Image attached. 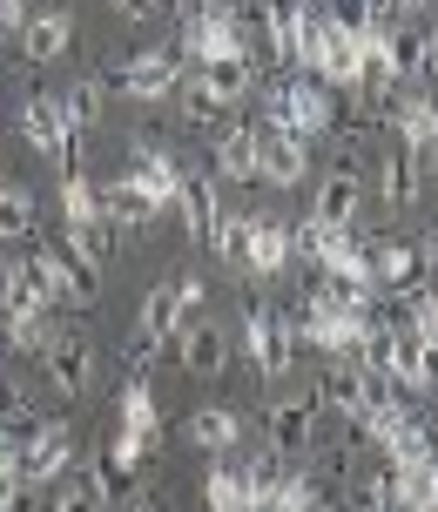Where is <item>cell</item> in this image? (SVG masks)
Listing matches in <instances>:
<instances>
[{
    "label": "cell",
    "mask_w": 438,
    "mask_h": 512,
    "mask_svg": "<svg viewBox=\"0 0 438 512\" xmlns=\"http://www.w3.org/2000/svg\"><path fill=\"white\" fill-rule=\"evenodd\" d=\"M182 48H189V61H196V68H209V61L250 54V41H243V21H236V7H203V14L189 21V34H182Z\"/></svg>",
    "instance_id": "277c9868"
},
{
    "label": "cell",
    "mask_w": 438,
    "mask_h": 512,
    "mask_svg": "<svg viewBox=\"0 0 438 512\" xmlns=\"http://www.w3.org/2000/svg\"><path fill=\"white\" fill-rule=\"evenodd\" d=\"M7 297H14V310H61V283L48 270V250L7 256Z\"/></svg>",
    "instance_id": "52a82bcc"
},
{
    "label": "cell",
    "mask_w": 438,
    "mask_h": 512,
    "mask_svg": "<svg viewBox=\"0 0 438 512\" xmlns=\"http://www.w3.org/2000/svg\"><path fill=\"white\" fill-rule=\"evenodd\" d=\"M135 331H142V337H155V344H169V337L182 331V310H176V290H169V283L142 297V324H135Z\"/></svg>",
    "instance_id": "d6a6232c"
},
{
    "label": "cell",
    "mask_w": 438,
    "mask_h": 512,
    "mask_svg": "<svg viewBox=\"0 0 438 512\" xmlns=\"http://www.w3.org/2000/svg\"><path fill=\"white\" fill-rule=\"evenodd\" d=\"M243 337H250V364L263 378H284L290 358H297V337H290V317L277 304H250L243 310Z\"/></svg>",
    "instance_id": "6da1fadb"
},
{
    "label": "cell",
    "mask_w": 438,
    "mask_h": 512,
    "mask_svg": "<svg viewBox=\"0 0 438 512\" xmlns=\"http://www.w3.org/2000/svg\"><path fill=\"white\" fill-rule=\"evenodd\" d=\"M418 256H425V263H438V223L425 230V243H418Z\"/></svg>",
    "instance_id": "c3c4849f"
},
{
    "label": "cell",
    "mask_w": 438,
    "mask_h": 512,
    "mask_svg": "<svg viewBox=\"0 0 438 512\" xmlns=\"http://www.w3.org/2000/svg\"><path fill=\"white\" fill-rule=\"evenodd\" d=\"M203 499H209V512H257V492H250V472L243 465H209Z\"/></svg>",
    "instance_id": "7402d4cb"
},
{
    "label": "cell",
    "mask_w": 438,
    "mask_h": 512,
    "mask_svg": "<svg viewBox=\"0 0 438 512\" xmlns=\"http://www.w3.org/2000/svg\"><path fill=\"white\" fill-rule=\"evenodd\" d=\"M196 75H203L209 88L223 95V102H243V95H250V75H257V68H250V54H230V61H209V68H196Z\"/></svg>",
    "instance_id": "836d02e7"
},
{
    "label": "cell",
    "mask_w": 438,
    "mask_h": 512,
    "mask_svg": "<svg viewBox=\"0 0 438 512\" xmlns=\"http://www.w3.org/2000/svg\"><path fill=\"white\" fill-rule=\"evenodd\" d=\"M102 95H108L102 81H75V88H61V115H68V128H75V135L102 122Z\"/></svg>",
    "instance_id": "e575fe53"
},
{
    "label": "cell",
    "mask_w": 438,
    "mask_h": 512,
    "mask_svg": "<svg viewBox=\"0 0 438 512\" xmlns=\"http://www.w3.org/2000/svg\"><path fill=\"white\" fill-rule=\"evenodd\" d=\"M61 216H68V230H75V223H95V216H102V189L88 176H68L61 182Z\"/></svg>",
    "instance_id": "8d00e7d4"
},
{
    "label": "cell",
    "mask_w": 438,
    "mask_h": 512,
    "mask_svg": "<svg viewBox=\"0 0 438 512\" xmlns=\"http://www.w3.org/2000/svg\"><path fill=\"white\" fill-rule=\"evenodd\" d=\"M176 209H182V223H189V236L209 243V236H216V176H182Z\"/></svg>",
    "instance_id": "cb8c5ba5"
},
{
    "label": "cell",
    "mask_w": 438,
    "mask_h": 512,
    "mask_svg": "<svg viewBox=\"0 0 438 512\" xmlns=\"http://www.w3.org/2000/svg\"><path fill=\"white\" fill-rule=\"evenodd\" d=\"M432 0H391V14H425Z\"/></svg>",
    "instance_id": "681fc988"
},
{
    "label": "cell",
    "mask_w": 438,
    "mask_h": 512,
    "mask_svg": "<svg viewBox=\"0 0 438 512\" xmlns=\"http://www.w3.org/2000/svg\"><path fill=\"white\" fill-rule=\"evenodd\" d=\"M68 48H75V21H68L61 7H48V14H27V27H21V54L34 61V68L61 61Z\"/></svg>",
    "instance_id": "2e32d148"
},
{
    "label": "cell",
    "mask_w": 438,
    "mask_h": 512,
    "mask_svg": "<svg viewBox=\"0 0 438 512\" xmlns=\"http://www.w3.org/2000/svg\"><path fill=\"white\" fill-rule=\"evenodd\" d=\"M108 95H135V102H162V95H176L182 88V68L169 54H135V61H115L102 75Z\"/></svg>",
    "instance_id": "7a4b0ae2"
},
{
    "label": "cell",
    "mask_w": 438,
    "mask_h": 512,
    "mask_svg": "<svg viewBox=\"0 0 438 512\" xmlns=\"http://www.w3.org/2000/svg\"><path fill=\"white\" fill-rule=\"evenodd\" d=\"M0 358H7V351H0ZM0 378H7V364H0Z\"/></svg>",
    "instance_id": "db71d44e"
},
{
    "label": "cell",
    "mask_w": 438,
    "mask_h": 512,
    "mask_svg": "<svg viewBox=\"0 0 438 512\" xmlns=\"http://www.w3.org/2000/svg\"><path fill=\"white\" fill-rule=\"evenodd\" d=\"M378 61H385V75L405 88V81L425 75V34L418 27H378Z\"/></svg>",
    "instance_id": "ffe728a7"
},
{
    "label": "cell",
    "mask_w": 438,
    "mask_h": 512,
    "mask_svg": "<svg viewBox=\"0 0 438 512\" xmlns=\"http://www.w3.org/2000/svg\"><path fill=\"white\" fill-rule=\"evenodd\" d=\"M54 331H48V310H7V324H0V351H48Z\"/></svg>",
    "instance_id": "4316f807"
},
{
    "label": "cell",
    "mask_w": 438,
    "mask_h": 512,
    "mask_svg": "<svg viewBox=\"0 0 438 512\" xmlns=\"http://www.w3.org/2000/svg\"><path fill=\"white\" fill-rule=\"evenodd\" d=\"M216 256L230 263V270H250V243H257V216H216Z\"/></svg>",
    "instance_id": "f546056e"
},
{
    "label": "cell",
    "mask_w": 438,
    "mask_h": 512,
    "mask_svg": "<svg viewBox=\"0 0 438 512\" xmlns=\"http://www.w3.org/2000/svg\"><path fill=\"white\" fill-rule=\"evenodd\" d=\"M0 512H48V499H41V486H21L14 499H0Z\"/></svg>",
    "instance_id": "ee69618b"
},
{
    "label": "cell",
    "mask_w": 438,
    "mask_h": 512,
    "mask_svg": "<svg viewBox=\"0 0 438 512\" xmlns=\"http://www.w3.org/2000/svg\"><path fill=\"white\" fill-rule=\"evenodd\" d=\"M88 486L102 492V499H135V472L122 459H108V452H102V459L88 465Z\"/></svg>",
    "instance_id": "f35d334b"
},
{
    "label": "cell",
    "mask_w": 438,
    "mask_h": 512,
    "mask_svg": "<svg viewBox=\"0 0 438 512\" xmlns=\"http://www.w3.org/2000/svg\"><path fill=\"white\" fill-rule=\"evenodd\" d=\"M418 182H425V162H418V149H398L378 162V196H385V209H412L418 203Z\"/></svg>",
    "instance_id": "d6986e66"
},
{
    "label": "cell",
    "mask_w": 438,
    "mask_h": 512,
    "mask_svg": "<svg viewBox=\"0 0 438 512\" xmlns=\"http://www.w3.org/2000/svg\"><path fill=\"white\" fill-rule=\"evenodd\" d=\"M358 209H364V176H351V169H331V176L317 182V196H310V216L324 230H351Z\"/></svg>",
    "instance_id": "4fadbf2b"
},
{
    "label": "cell",
    "mask_w": 438,
    "mask_h": 512,
    "mask_svg": "<svg viewBox=\"0 0 438 512\" xmlns=\"http://www.w3.org/2000/svg\"><path fill=\"white\" fill-rule=\"evenodd\" d=\"M425 75L438 81V34H425Z\"/></svg>",
    "instance_id": "bcb514c9"
},
{
    "label": "cell",
    "mask_w": 438,
    "mask_h": 512,
    "mask_svg": "<svg viewBox=\"0 0 438 512\" xmlns=\"http://www.w3.org/2000/svg\"><path fill=\"white\" fill-rule=\"evenodd\" d=\"M48 512H102V492L95 486H61L48 499Z\"/></svg>",
    "instance_id": "ab89813d"
},
{
    "label": "cell",
    "mask_w": 438,
    "mask_h": 512,
    "mask_svg": "<svg viewBox=\"0 0 438 512\" xmlns=\"http://www.w3.org/2000/svg\"><path fill=\"white\" fill-rule=\"evenodd\" d=\"M7 310H14V297H7V256H0V324H7Z\"/></svg>",
    "instance_id": "7dc6e473"
},
{
    "label": "cell",
    "mask_w": 438,
    "mask_h": 512,
    "mask_svg": "<svg viewBox=\"0 0 438 512\" xmlns=\"http://www.w3.org/2000/svg\"><path fill=\"white\" fill-rule=\"evenodd\" d=\"M27 27V7L21 0H0V34H21Z\"/></svg>",
    "instance_id": "f6af8a7d"
},
{
    "label": "cell",
    "mask_w": 438,
    "mask_h": 512,
    "mask_svg": "<svg viewBox=\"0 0 438 512\" xmlns=\"http://www.w3.org/2000/svg\"><path fill=\"white\" fill-rule=\"evenodd\" d=\"M102 216H108V223H115L122 236H129V230H142V223L155 216V203L142 196V189H135V176H115V182L102 189Z\"/></svg>",
    "instance_id": "603a6c76"
},
{
    "label": "cell",
    "mask_w": 438,
    "mask_h": 512,
    "mask_svg": "<svg viewBox=\"0 0 438 512\" xmlns=\"http://www.w3.org/2000/svg\"><path fill=\"white\" fill-rule=\"evenodd\" d=\"M263 438H270V452H277V459H304V452H317V405H310V398H284V405H270Z\"/></svg>",
    "instance_id": "8992f818"
},
{
    "label": "cell",
    "mask_w": 438,
    "mask_h": 512,
    "mask_svg": "<svg viewBox=\"0 0 438 512\" xmlns=\"http://www.w3.org/2000/svg\"><path fill=\"white\" fill-rule=\"evenodd\" d=\"M41 364H48V378H54L61 398H81L88 378H95V351H88V337H81V331H54V344L41 351Z\"/></svg>",
    "instance_id": "9c48e42d"
},
{
    "label": "cell",
    "mask_w": 438,
    "mask_h": 512,
    "mask_svg": "<svg viewBox=\"0 0 438 512\" xmlns=\"http://www.w3.org/2000/svg\"><path fill=\"white\" fill-rule=\"evenodd\" d=\"M41 230V203H34V189L21 182H0V236L7 243H21V236Z\"/></svg>",
    "instance_id": "484cf974"
},
{
    "label": "cell",
    "mask_w": 438,
    "mask_h": 512,
    "mask_svg": "<svg viewBox=\"0 0 438 512\" xmlns=\"http://www.w3.org/2000/svg\"><path fill=\"white\" fill-rule=\"evenodd\" d=\"M61 472H75V438H68V425H41L34 445L21 452V479L27 486H48Z\"/></svg>",
    "instance_id": "7c38bea8"
},
{
    "label": "cell",
    "mask_w": 438,
    "mask_h": 512,
    "mask_svg": "<svg viewBox=\"0 0 438 512\" xmlns=\"http://www.w3.org/2000/svg\"><path fill=\"white\" fill-rule=\"evenodd\" d=\"M176 95H182V115H189L196 128H216V122H230V108H236V102H223V95H216V88H209L203 75H189V81L176 88Z\"/></svg>",
    "instance_id": "4dcf8cb0"
},
{
    "label": "cell",
    "mask_w": 438,
    "mask_h": 512,
    "mask_svg": "<svg viewBox=\"0 0 438 512\" xmlns=\"http://www.w3.org/2000/svg\"><path fill=\"white\" fill-rule=\"evenodd\" d=\"M290 122H297V135L304 142H317V135H331L337 128V88H324V81H290Z\"/></svg>",
    "instance_id": "9a60e30c"
},
{
    "label": "cell",
    "mask_w": 438,
    "mask_h": 512,
    "mask_svg": "<svg viewBox=\"0 0 438 512\" xmlns=\"http://www.w3.org/2000/svg\"><path fill=\"white\" fill-rule=\"evenodd\" d=\"M169 290H176V310H203V297H209V290H203V277H196V270H189V277H176V283H169Z\"/></svg>",
    "instance_id": "b9f144b4"
},
{
    "label": "cell",
    "mask_w": 438,
    "mask_h": 512,
    "mask_svg": "<svg viewBox=\"0 0 438 512\" xmlns=\"http://www.w3.org/2000/svg\"><path fill=\"white\" fill-rule=\"evenodd\" d=\"M351 479V506L358 512H391V465L385 472H344Z\"/></svg>",
    "instance_id": "74e56055"
},
{
    "label": "cell",
    "mask_w": 438,
    "mask_h": 512,
    "mask_svg": "<svg viewBox=\"0 0 438 512\" xmlns=\"http://www.w3.org/2000/svg\"><path fill=\"white\" fill-rule=\"evenodd\" d=\"M263 135V182H304L310 176V149L304 135H290V128H257Z\"/></svg>",
    "instance_id": "ac0fdd59"
},
{
    "label": "cell",
    "mask_w": 438,
    "mask_h": 512,
    "mask_svg": "<svg viewBox=\"0 0 438 512\" xmlns=\"http://www.w3.org/2000/svg\"><path fill=\"white\" fill-rule=\"evenodd\" d=\"M310 512H337V506H324V499H317V506H310Z\"/></svg>",
    "instance_id": "816d5d0a"
},
{
    "label": "cell",
    "mask_w": 438,
    "mask_h": 512,
    "mask_svg": "<svg viewBox=\"0 0 438 512\" xmlns=\"http://www.w3.org/2000/svg\"><path fill=\"white\" fill-rule=\"evenodd\" d=\"M135 189L149 196L155 209H169L182 196V169H176V155H169V142L162 135H135Z\"/></svg>",
    "instance_id": "5b68a950"
},
{
    "label": "cell",
    "mask_w": 438,
    "mask_h": 512,
    "mask_svg": "<svg viewBox=\"0 0 438 512\" xmlns=\"http://www.w3.org/2000/svg\"><path fill=\"white\" fill-rule=\"evenodd\" d=\"M290 230L284 223H257V243H250V270L257 277H277V270H290Z\"/></svg>",
    "instance_id": "1f68e13d"
},
{
    "label": "cell",
    "mask_w": 438,
    "mask_h": 512,
    "mask_svg": "<svg viewBox=\"0 0 438 512\" xmlns=\"http://www.w3.org/2000/svg\"><path fill=\"white\" fill-rule=\"evenodd\" d=\"M21 135H27V149H41V155H68L75 149V128H68V115H61L54 95H27L21 102Z\"/></svg>",
    "instance_id": "8fae6325"
},
{
    "label": "cell",
    "mask_w": 438,
    "mask_h": 512,
    "mask_svg": "<svg viewBox=\"0 0 438 512\" xmlns=\"http://www.w3.org/2000/svg\"><path fill=\"white\" fill-rule=\"evenodd\" d=\"M155 351H162V344L135 331V344H129V378H149V371H155Z\"/></svg>",
    "instance_id": "60d3db41"
},
{
    "label": "cell",
    "mask_w": 438,
    "mask_h": 512,
    "mask_svg": "<svg viewBox=\"0 0 438 512\" xmlns=\"http://www.w3.org/2000/svg\"><path fill=\"white\" fill-rule=\"evenodd\" d=\"M209 176L223 182H263V135L257 128H223L209 149Z\"/></svg>",
    "instance_id": "30bf717a"
},
{
    "label": "cell",
    "mask_w": 438,
    "mask_h": 512,
    "mask_svg": "<svg viewBox=\"0 0 438 512\" xmlns=\"http://www.w3.org/2000/svg\"><path fill=\"white\" fill-rule=\"evenodd\" d=\"M364 270H371V290H385V297H412L425 290V256L418 243H364Z\"/></svg>",
    "instance_id": "3957f363"
},
{
    "label": "cell",
    "mask_w": 438,
    "mask_h": 512,
    "mask_svg": "<svg viewBox=\"0 0 438 512\" xmlns=\"http://www.w3.org/2000/svg\"><path fill=\"white\" fill-rule=\"evenodd\" d=\"M108 7H115L122 21H155V14H162V0H108Z\"/></svg>",
    "instance_id": "7bdbcfd3"
},
{
    "label": "cell",
    "mask_w": 438,
    "mask_h": 512,
    "mask_svg": "<svg viewBox=\"0 0 438 512\" xmlns=\"http://www.w3.org/2000/svg\"><path fill=\"white\" fill-rule=\"evenodd\" d=\"M41 250H48V270L61 283V304H75V310L102 304V263H88L75 243H41Z\"/></svg>",
    "instance_id": "ba28073f"
},
{
    "label": "cell",
    "mask_w": 438,
    "mask_h": 512,
    "mask_svg": "<svg viewBox=\"0 0 438 512\" xmlns=\"http://www.w3.org/2000/svg\"><path fill=\"white\" fill-rule=\"evenodd\" d=\"M182 371H189V378H223V371H230V331L209 324V317H196V324L182 331Z\"/></svg>",
    "instance_id": "5bb4252c"
},
{
    "label": "cell",
    "mask_w": 438,
    "mask_h": 512,
    "mask_svg": "<svg viewBox=\"0 0 438 512\" xmlns=\"http://www.w3.org/2000/svg\"><path fill=\"white\" fill-rule=\"evenodd\" d=\"M391 506H405V512H432L438 506L432 459H425V465H391Z\"/></svg>",
    "instance_id": "d4e9b609"
},
{
    "label": "cell",
    "mask_w": 438,
    "mask_h": 512,
    "mask_svg": "<svg viewBox=\"0 0 438 512\" xmlns=\"http://www.w3.org/2000/svg\"><path fill=\"white\" fill-rule=\"evenodd\" d=\"M432 176H438V149H432Z\"/></svg>",
    "instance_id": "f5cc1de1"
},
{
    "label": "cell",
    "mask_w": 438,
    "mask_h": 512,
    "mask_svg": "<svg viewBox=\"0 0 438 512\" xmlns=\"http://www.w3.org/2000/svg\"><path fill=\"white\" fill-rule=\"evenodd\" d=\"M129 512H162V506H155V499H135V506Z\"/></svg>",
    "instance_id": "f907efd6"
},
{
    "label": "cell",
    "mask_w": 438,
    "mask_h": 512,
    "mask_svg": "<svg viewBox=\"0 0 438 512\" xmlns=\"http://www.w3.org/2000/svg\"><path fill=\"white\" fill-rule=\"evenodd\" d=\"M189 438H196L203 452H230L236 438H243V418H236V411H223V405H203L196 418H189Z\"/></svg>",
    "instance_id": "83f0119b"
},
{
    "label": "cell",
    "mask_w": 438,
    "mask_h": 512,
    "mask_svg": "<svg viewBox=\"0 0 438 512\" xmlns=\"http://www.w3.org/2000/svg\"><path fill=\"white\" fill-rule=\"evenodd\" d=\"M385 452V465H425V459H438V445H432V418L425 411H405L398 425H391V438L378 445Z\"/></svg>",
    "instance_id": "44dd1931"
},
{
    "label": "cell",
    "mask_w": 438,
    "mask_h": 512,
    "mask_svg": "<svg viewBox=\"0 0 438 512\" xmlns=\"http://www.w3.org/2000/svg\"><path fill=\"white\" fill-rule=\"evenodd\" d=\"M310 405H317V411H337V418H358V411L371 405L364 371H358V364H324V384L310 391Z\"/></svg>",
    "instance_id": "e0dca14e"
},
{
    "label": "cell",
    "mask_w": 438,
    "mask_h": 512,
    "mask_svg": "<svg viewBox=\"0 0 438 512\" xmlns=\"http://www.w3.org/2000/svg\"><path fill=\"white\" fill-rule=\"evenodd\" d=\"M68 243H75L88 263H108V256L122 250V230H115L108 216H95V223H75V230H68Z\"/></svg>",
    "instance_id": "d590c367"
},
{
    "label": "cell",
    "mask_w": 438,
    "mask_h": 512,
    "mask_svg": "<svg viewBox=\"0 0 438 512\" xmlns=\"http://www.w3.org/2000/svg\"><path fill=\"white\" fill-rule=\"evenodd\" d=\"M122 432L162 438V411H155V391H149V378H129V384H122Z\"/></svg>",
    "instance_id": "f1b7e54d"
}]
</instances>
